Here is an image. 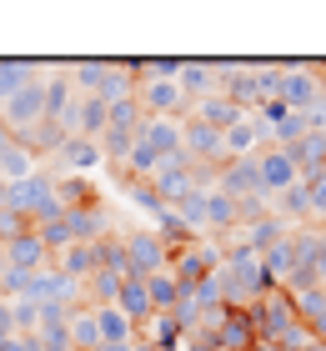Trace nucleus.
<instances>
[{
	"instance_id": "7",
	"label": "nucleus",
	"mask_w": 326,
	"mask_h": 351,
	"mask_svg": "<svg viewBox=\"0 0 326 351\" xmlns=\"http://www.w3.org/2000/svg\"><path fill=\"white\" fill-rule=\"evenodd\" d=\"M36 161H40V156L30 151L25 141H15V146H10L5 156H0V181H5V186H15V181H25V176H36V171H40Z\"/></svg>"
},
{
	"instance_id": "3",
	"label": "nucleus",
	"mask_w": 326,
	"mask_h": 351,
	"mask_svg": "<svg viewBox=\"0 0 326 351\" xmlns=\"http://www.w3.org/2000/svg\"><path fill=\"white\" fill-rule=\"evenodd\" d=\"M256 176H261V191H291L301 171H296V156L281 146V151H256Z\"/></svg>"
},
{
	"instance_id": "10",
	"label": "nucleus",
	"mask_w": 326,
	"mask_h": 351,
	"mask_svg": "<svg viewBox=\"0 0 326 351\" xmlns=\"http://www.w3.org/2000/svg\"><path fill=\"white\" fill-rule=\"evenodd\" d=\"M60 161L75 166V171H91L95 161H101V141H86V136H65L60 146Z\"/></svg>"
},
{
	"instance_id": "11",
	"label": "nucleus",
	"mask_w": 326,
	"mask_h": 351,
	"mask_svg": "<svg viewBox=\"0 0 326 351\" xmlns=\"http://www.w3.org/2000/svg\"><path fill=\"white\" fill-rule=\"evenodd\" d=\"M0 351H40V341H36V337H21V331H15V337L0 341Z\"/></svg>"
},
{
	"instance_id": "5",
	"label": "nucleus",
	"mask_w": 326,
	"mask_h": 351,
	"mask_svg": "<svg viewBox=\"0 0 326 351\" xmlns=\"http://www.w3.org/2000/svg\"><path fill=\"white\" fill-rule=\"evenodd\" d=\"M116 306H121V316L126 322H136V326H145L151 322V291H145V276H126L121 281V291H116Z\"/></svg>"
},
{
	"instance_id": "13",
	"label": "nucleus",
	"mask_w": 326,
	"mask_h": 351,
	"mask_svg": "<svg viewBox=\"0 0 326 351\" xmlns=\"http://www.w3.org/2000/svg\"><path fill=\"white\" fill-rule=\"evenodd\" d=\"M5 206H10V186L0 181V211H5Z\"/></svg>"
},
{
	"instance_id": "14",
	"label": "nucleus",
	"mask_w": 326,
	"mask_h": 351,
	"mask_svg": "<svg viewBox=\"0 0 326 351\" xmlns=\"http://www.w3.org/2000/svg\"><path fill=\"white\" fill-rule=\"evenodd\" d=\"M0 276H5V261H0Z\"/></svg>"
},
{
	"instance_id": "1",
	"label": "nucleus",
	"mask_w": 326,
	"mask_h": 351,
	"mask_svg": "<svg viewBox=\"0 0 326 351\" xmlns=\"http://www.w3.org/2000/svg\"><path fill=\"white\" fill-rule=\"evenodd\" d=\"M0 110H5L0 121L10 125V136H15V141H25V136L45 121V75H40V81H30L21 95H10V101L0 106Z\"/></svg>"
},
{
	"instance_id": "9",
	"label": "nucleus",
	"mask_w": 326,
	"mask_h": 351,
	"mask_svg": "<svg viewBox=\"0 0 326 351\" xmlns=\"http://www.w3.org/2000/svg\"><path fill=\"white\" fill-rule=\"evenodd\" d=\"M145 291H151V311H176V301H181V281H176V271H156V276H145Z\"/></svg>"
},
{
	"instance_id": "12",
	"label": "nucleus",
	"mask_w": 326,
	"mask_h": 351,
	"mask_svg": "<svg viewBox=\"0 0 326 351\" xmlns=\"http://www.w3.org/2000/svg\"><path fill=\"white\" fill-rule=\"evenodd\" d=\"M10 146H15V136H10V125H5V121H0V156H5Z\"/></svg>"
},
{
	"instance_id": "8",
	"label": "nucleus",
	"mask_w": 326,
	"mask_h": 351,
	"mask_svg": "<svg viewBox=\"0 0 326 351\" xmlns=\"http://www.w3.org/2000/svg\"><path fill=\"white\" fill-rule=\"evenodd\" d=\"M65 337H71V351H95V346H101V331H95V311H91V306L71 311V322H65Z\"/></svg>"
},
{
	"instance_id": "4",
	"label": "nucleus",
	"mask_w": 326,
	"mask_h": 351,
	"mask_svg": "<svg viewBox=\"0 0 326 351\" xmlns=\"http://www.w3.org/2000/svg\"><path fill=\"white\" fill-rule=\"evenodd\" d=\"M0 261L10 271H40V266H51V251H45V241L36 231H21V236H10V241L0 246Z\"/></svg>"
},
{
	"instance_id": "6",
	"label": "nucleus",
	"mask_w": 326,
	"mask_h": 351,
	"mask_svg": "<svg viewBox=\"0 0 326 351\" xmlns=\"http://www.w3.org/2000/svg\"><path fill=\"white\" fill-rule=\"evenodd\" d=\"M30 81H40L36 60H0V106H5L10 95H21Z\"/></svg>"
},
{
	"instance_id": "2",
	"label": "nucleus",
	"mask_w": 326,
	"mask_h": 351,
	"mask_svg": "<svg viewBox=\"0 0 326 351\" xmlns=\"http://www.w3.org/2000/svg\"><path fill=\"white\" fill-rule=\"evenodd\" d=\"M121 246H126L130 276H156V271L171 266V246L156 231H130V236H121Z\"/></svg>"
},
{
	"instance_id": "15",
	"label": "nucleus",
	"mask_w": 326,
	"mask_h": 351,
	"mask_svg": "<svg viewBox=\"0 0 326 351\" xmlns=\"http://www.w3.org/2000/svg\"><path fill=\"white\" fill-rule=\"evenodd\" d=\"M60 351H71V346H60Z\"/></svg>"
}]
</instances>
